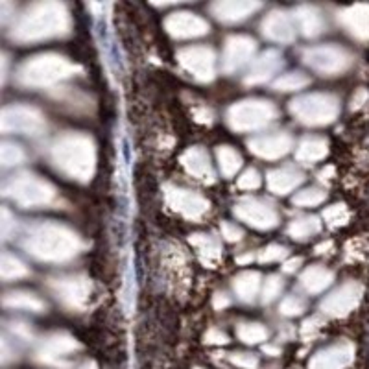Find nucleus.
Returning <instances> with one entry per match:
<instances>
[{
    "instance_id": "f8f14e48",
    "label": "nucleus",
    "mask_w": 369,
    "mask_h": 369,
    "mask_svg": "<svg viewBox=\"0 0 369 369\" xmlns=\"http://www.w3.org/2000/svg\"><path fill=\"white\" fill-rule=\"evenodd\" d=\"M51 288L63 303L70 307H81L89 300L90 281L85 275H61L51 279Z\"/></svg>"
},
{
    "instance_id": "9b49d317",
    "label": "nucleus",
    "mask_w": 369,
    "mask_h": 369,
    "mask_svg": "<svg viewBox=\"0 0 369 369\" xmlns=\"http://www.w3.org/2000/svg\"><path fill=\"white\" fill-rule=\"evenodd\" d=\"M177 61L198 81H210L216 76V54L210 46L194 45L181 48Z\"/></svg>"
},
{
    "instance_id": "b1692460",
    "label": "nucleus",
    "mask_w": 369,
    "mask_h": 369,
    "mask_svg": "<svg viewBox=\"0 0 369 369\" xmlns=\"http://www.w3.org/2000/svg\"><path fill=\"white\" fill-rule=\"evenodd\" d=\"M325 154H327L325 140L316 139V137H307V139L301 140L300 146H297L295 159L300 161V163H304V165H310V163L321 159Z\"/></svg>"
},
{
    "instance_id": "393cba45",
    "label": "nucleus",
    "mask_w": 369,
    "mask_h": 369,
    "mask_svg": "<svg viewBox=\"0 0 369 369\" xmlns=\"http://www.w3.org/2000/svg\"><path fill=\"white\" fill-rule=\"evenodd\" d=\"M28 275H30V269L19 257L11 253H2V259H0V277L2 279L17 281L28 277Z\"/></svg>"
},
{
    "instance_id": "0eeeda50",
    "label": "nucleus",
    "mask_w": 369,
    "mask_h": 369,
    "mask_svg": "<svg viewBox=\"0 0 369 369\" xmlns=\"http://www.w3.org/2000/svg\"><path fill=\"white\" fill-rule=\"evenodd\" d=\"M0 130H2V133L37 137L46 130V119L37 107L26 104H13L2 109Z\"/></svg>"
},
{
    "instance_id": "79ce46f5",
    "label": "nucleus",
    "mask_w": 369,
    "mask_h": 369,
    "mask_svg": "<svg viewBox=\"0 0 369 369\" xmlns=\"http://www.w3.org/2000/svg\"><path fill=\"white\" fill-rule=\"evenodd\" d=\"M300 264H301V259H292L288 260V262H285L283 269H285V271H295V269L300 268Z\"/></svg>"
},
{
    "instance_id": "f3484780",
    "label": "nucleus",
    "mask_w": 369,
    "mask_h": 369,
    "mask_svg": "<svg viewBox=\"0 0 369 369\" xmlns=\"http://www.w3.org/2000/svg\"><path fill=\"white\" fill-rule=\"evenodd\" d=\"M259 10V2H248V0H222L210 6V13L222 22H242Z\"/></svg>"
},
{
    "instance_id": "f704fd0d",
    "label": "nucleus",
    "mask_w": 369,
    "mask_h": 369,
    "mask_svg": "<svg viewBox=\"0 0 369 369\" xmlns=\"http://www.w3.org/2000/svg\"><path fill=\"white\" fill-rule=\"evenodd\" d=\"M260 183H262V177H260L259 170L257 168H248L244 174L239 177V189L242 190L259 189Z\"/></svg>"
},
{
    "instance_id": "6ab92c4d",
    "label": "nucleus",
    "mask_w": 369,
    "mask_h": 369,
    "mask_svg": "<svg viewBox=\"0 0 369 369\" xmlns=\"http://www.w3.org/2000/svg\"><path fill=\"white\" fill-rule=\"evenodd\" d=\"M303 60L307 65H310L312 69L319 70V72H336L342 70L347 65V58L342 51L338 48H310L304 51Z\"/></svg>"
},
{
    "instance_id": "a878e982",
    "label": "nucleus",
    "mask_w": 369,
    "mask_h": 369,
    "mask_svg": "<svg viewBox=\"0 0 369 369\" xmlns=\"http://www.w3.org/2000/svg\"><path fill=\"white\" fill-rule=\"evenodd\" d=\"M216 157H218V166L222 175L225 177H233L242 166V157L239 152L231 146H218L216 150Z\"/></svg>"
},
{
    "instance_id": "2eb2a0df",
    "label": "nucleus",
    "mask_w": 369,
    "mask_h": 369,
    "mask_svg": "<svg viewBox=\"0 0 369 369\" xmlns=\"http://www.w3.org/2000/svg\"><path fill=\"white\" fill-rule=\"evenodd\" d=\"M294 140L286 131H274V133L257 135L248 142V148L253 152L255 155H259L262 159H281L283 155L288 154L292 150Z\"/></svg>"
},
{
    "instance_id": "39448f33",
    "label": "nucleus",
    "mask_w": 369,
    "mask_h": 369,
    "mask_svg": "<svg viewBox=\"0 0 369 369\" xmlns=\"http://www.w3.org/2000/svg\"><path fill=\"white\" fill-rule=\"evenodd\" d=\"M4 196L22 209H43L58 201L54 184L30 172H22L6 181Z\"/></svg>"
},
{
    "instance_id": "ddd939ff",
    "label": "nucleus",
    "mask_w": 369,
    "mask_h": 369,
    "mask_svg": "<svg viewBox=\"0 0 369 369\" xmlns=\"http://www.w3.org/2000/svg\"><path fill=\"white\" fill-rule=\"evenodd\" d=\"M255 51H257V43L248 35H231L225 41L224 54H222V69L231 74L248 65L253 60Z\"/></svg>"
},
{
    "instance_id": "4468645a",
    "label": "nucleus",
    "mask_w": 369,
    "mask_h": 369,
    "mask_svg": "<svg viewBox=\"0 0 369 369\" xmlns=\"http://www.w3.org/2000/svg\"><path fill=\"white\" fill-rule=\"evenodd\" d=\"M165 28L175 39H194L209 34V22L190 11H175L165 20Z\"/></svg>"
},
{
    "instance_id": "4be33fe9",
    "label": "nucleus",
    "mask_w": 369,
    "mask_h": 369,
    "mask_svg": "<svg viewBox=\"0 0 369 369\" xmlns=\"http://www.w3.org/2000/svg\"><path fill=\"white\" fill-rule=\"evenodd\" d=\"M190 244L196 248L201 262L205 266H209V268H215L220 262V259H222V246H220V242L215 236L198 233V235L190 236Z\"/></svg>"
},
{
    "instance_id": "4c0bfd02",
    "label": "nucleus",
    "mask_w": 369,
    "mask_h": 369,
    "mask_svg": "<svg viewBox=\"0 0 369 369\" xmlns=\"http://www.w3.org/2000/svg\"><path fill=\"white\" fill-rule=\"evenodd\" d=\"M222 236H224L227 242H239L242 240L244 233L240 227H236L235 224H231V222H222Z\"/></svg>"
},
{
    "instance_id": "a211bd4d",
    "label": "nucleus",
    "mask_w": 369,
    "mask_h": 369,
    "mask_svg": "<svg viewBox=\"0 0 369 369\" xmlns=\"http://www.w3.org/2000/svg\"><path fill=\"white\" fill-rule=\"evenodd\" d=\"M260 32L266 39L275 41V43H292L295 37L294 25L285 11L275 10L264 17L262 25H260Z\"/></svg>"
},
{
    "instance_id": "72a5a7b5",
    "label": "nucleus",
    "mask_w": 369,
    "mask_h": 369,
    "mask_svg": "<svg viewBox=\"0 0 369 369\" xmlns=\"http://www.w3.org/2000/svg\"><path fill=\"white\" fill-rule=\"evenodd\" d=\"M323 192L318 189H307L303 192L294 198V205H300V207H312V205H318L319 201L323 200Z\"/></svg>"
},
{
    "instance_id": "e433bc0d",
    "label": "nucleus",
    "mask_w": 369,
    "mask_h": 369,
    "mask_svg": "<svg viewBox=\"0 0 369 369\" xmlns=\"http://www.w3.org/2000/svg\"><path fill=\"white\" fill-rule=\"evenodd\" d=\"M281 290H283V279L279 275H269L264 283V292H262L264 295L262 297H264V301H274L281 294Z\"/></svg>"
},
{
    "instance_id": "412c9836",
    "label": "nucleus",
    "mask_w": 369,
    "mask_h": 369,
    "mask_svg": "<svg viewBox=\"0 0 369 369\" xmlns=\"http://www.w3.org/2000/svg\"><path fill=\"white\" fill-rule=\"evenodd\" d=\"M266 180H268V189L274 194L285 196L303 183V174L292 166H283V168L271 170Z\"/></svg>"
},
{
    "instance_id": "7c9ffc66",
    "label": "nucleus",
    "mask_w": 369,
    "mask_h": 369,
    "mask_svg": "<svg viewBox=\"0 0 369 369\" xmlns=\"http://www.w3.org/2000/svg\"><path fill=\"white\" fill-rule=\"evenodd\" d=\"M25 159V150H22L19 145H15V142H4V145L0 146V163H2V166H6V168L20 165Z\"/></svg>"
},
{
    "instance_id": "bb28decb",
    "label": "nucleus",
    "mask_w": 369,
    "mask_h": 369,
    "mask_svg": "<svg viewBox=\"0 0 369 369\" xmlns=\"http://www.w3.org/2000/svg\"><path fill=\"white\" fill-rule=\"evenodd\" d=\"M294 19L304 35H318L321 32V17L314 8H297Z\"/></svg>"
},
{
    "instance_id": "37998d69",
    "label": "nucleus",
    "mask_w": 369,
    "mask_h": 369,
    "mask_svg": "<svg viewBox=\"0 0 369 369\" xmlns=\"http://www.w3.org/2000/svg\"><path fill=\"white\" fill-rule=\"evenodd\" d=\"M251 260H253V255L248 253V255H244V257H239L236 262H240V264H246V262H251Z\"/></svg>"
},
{
    "instance_id": "6e6552de",
    "label": "nucleus",
    "mask_w": 369,
    "mask_h": 369,
    "mask_svg": "<svg viewBox=\"0 0 369 369\" xmlns=\"http://www.w3.org/2000/svg\"><path fill=\"white\" fill-rule=\"evenodd\" d=\"M290 113L303 124L318 126L336 115V100L329 95H307L290 104Z\"/></svg>"
},
{
    "instance_id": "7ed1b4c3",
    "label": "nucleus",
    "mask_w": 369,
    "mask_h": 369,
    "mask_svg": "<svg viewBox=\"0 0 369 369\" xmlns=\"http://www.w3.org/2000/svg\"><path fill=\"white\" fill-rule=\"evenodd\" d=\"M51 161L69 180L85 183L95 174L96 146L89 135L69 131L52 142Z\"/></svg>"
},
{
    "instance_id": "c85d7f7f",
    "label": "nucleus",
    "mask_w": 369,
    "mask_h": 369,
    "mask_svg": "<svg viewBox=\"0 0 369 369\" xmlns=\"http://www.w3.org/2000/svg\"><path fill=\"white\" fill-rule=\"evenodd\" d=\"M4 303L13 309H26V310H41L43 309V301L35 297L34 294L28 292H13V294L6 295Z\"/></svg>"
},
{
    "instance_id": "473e14b6",
    "label": "nucleus",
    "mask_w": 369,
    "mask_h": 369,
    "mask_svg": "<svg viewBox=\"0 0 369 369\" xmlns=\"http://www.w3.org/2000/svg\"><path fill=\"white\" fill-rule=\"evenodd\" d=\"M347 22L356 35L369 34V13L365 10H351L347 15Z\"/></svg>"
},
{
    "instance_id": "2f4dec72",
    "label": "nucleus",
    "mask_w": 369,
    "mask_h": 369,
    "mask_svg": "<svg viewBox=\"0 0 369 369\" xmlns=\"http://www.w3.org/2000/svg\"><path fill=\"white\" fill-rule=\"evenodd\" d=\"M309 83V78L301 72H288V74L279 76L274 83L275 90H283V93H288V90H300L303 89L304 85Z\"/></svg>"
},
{
    "instance_id": "ea45409f",
    "label": "nucleus",
    "mask_w": 369,
    "mask_h": 369,
    "mask_svg": "<svg viewBox=\"0 0 369 369\" xmlns=\"http://www.w3.org/2000/svg\"><path fill=\"white\" fill-rule=\"evenodd\" d=\"M300 309H301V301L295 300V297H288V300H285V303H283V310L288 312V314H292V312H300Z\"/></svg>"
},
{
    "instance_id": "58836bf2",
    "label": "nucleus",
    "mask_w": 369,
    "mask_h": 369,
    "mask_svg": "<svg viewBox=\"0 0 369 369\" xmlns=\"http://www.w3.org/2000/svg\"><path fill=\"white\" fill-rule=\"evenodd\" d=\"M15 220L11 218L10 210L8 209H2V236H4V240L10 239V227L13 225L15 227V224H13Z\"/></svg>"
},
{
    "instance_id": "9d476101",
    "label": "nucleus",
    "mask_w": 369,
    "mask_h": 369,
    "mask_svg": "<svg viewBox=\"0 0 369 369\" xmlns=\"http://www.w3.org/2000/svg\"><path fill=\"white\" fill-rule=\"evenodd\" d=\"M236 218L255 229L268 231L279 224V213L274 205L260 198H242L235 203L233 209Z\"/></svg>"
},
{
    "instance_id": "20e7f679",
    "label": "nucleus",
    "mask_w": 369,
    "mask_h": 369,
    "mask_svg": "<svg viewBox=\"0 0 369 369\" xmlns=\"http://www.w3.org/2000/svg\"><path fill=\"white\" fill-rule=\"evenodd\" d=\"M78 67L60 54H37L19 67L17 81L28 89H48L54 85L69 80L76 74Z\"/></svg>"
},
{
    "instance_id": "f03ea898",
    "label": "nucleus",
    "mask_w": 369,
    "mask_h": 369,
    "mask_svg": "<svg viewBox=\"0 0 369 369\" xmlns=\"http://www.w3.org/2000/svg\"><path fill=\"white\" fill-rule=\"evenodd\" d=\"M70 30V15L61 2H37L28 6L13 22L10 37L17 43H39L67 35Z\"/></svg>"
},
{
    "instance_id": "f257e3e1",
    "label": "nucleus",
    "mask_w": 369,
    "mask_h": 369,
    "mask_svg": "<svg viewBox=\"0 0 369 369\" xmlns=\"http://www.w3.org/2000/svg\"><path fill=\"white\" fill-rule=\"evenodd\" d=\"M26 253L41 262L60 264L74 259L83 250V242L78 233L58 222H39L30 225L22 240Z\"/></svg>"
},
{
    "instance_id": "dca6fc26",
    "label": "nucleus",
    "mask_w": 369,
    "mask_h": 369,
    "mask_svg": "<svg viewBox=\"0 0 369 369\" xmlns=\"http://www.w3.org/2000/svg\"><path fill=\"white\" fill-rule=\"evenodd\" d=\"M283 67V55L275 51H268L264 54H260L257 60L251 63L248 74H246L244 81L248 85H259L266 83L271 80Z\"/></svg>"
},
{
    "instance_id": "c756f323",
    "label": "nucleus",
    "mask_w": 369,
    "mask_h": 369,
    "mask_svg": "<svg viewBox=\"0 0 369 369\" xmlns=\"http://www.w3.org/2000/svg\"><path fill=\"white\" fill-rule=\"evenodd\" d=\"M318 229L319 222L316 218H300L288 225V235L295 240H304L310 235H314Z\"/></svg>"
},
{
    "instance_id": "aec40b11",
    "label": "nucleus",
    "mask_w": 369,
    "mask_h": 369,
    "mask_svg": "<svg viewBox=\"0 0 369 369\" xmlns=\"http://www.w3.org/2000/svg\"><path fill=\"white\" fill-rule=\"evenodd\" d=\"M181 165L190 175H194L196 180L207 181V183L215 181V170L210 165L209 154L201 146H192V148L184 152L181 155Z\"/></svg>"
},
{
    "instance_id": "cd10ccee",
    "label": "nucleus",
    "mask_w": 369,
    "mask_h": 369,
    "mask_svg": "<svg viewBox=\"0 0 369 369\" xmlns=\"http://www.w3.org/2000/svg\"><path fill=\"white\" fill-rule=\"evenodd\" d=\"M329 281H330L329 271L323 268H318V266L309 268L303 275H301V285L309 290V292H318V290L323 288L325 285H329Z\"/></svg>"
},
{
    "instance_id": "1a4fd4ad",
    "label": "nucleus",
    "mask_w": 369,
    "mask_h": 369,
    "mask_svg": "<svg viewBox=\"0 0 369 369\" xmlns=\"http://www.w3.org/2000/svg\"><path fill=\"white\" fill-rule=\"evenodd\" d=\"M165 200L170 209L192 222L203 218L210 207L209 200L203 198L200 192L175 187V184H165Z\"/></svg>"
},
{
    "instance_id": "423d86ee",
    "label": "nucleus",
    "mask_w": 369,
    "mask_h": 369,
    "mask_svg": "<svg viewBox=\"0 0 369 369\" xmlns=\"http://www.w3.org/2000/svg\"><path fill=\"white\" fill-rule=\"evenodd\" d=\"M277 119V107L271 102L250 98L236 102L227 111V122L235 131L250 133V131L264 130Z\"/></svg>"
},
{
    "instance_id": "c9c22d12",
    "label": "nucleus",
    "mask_w": 369,
    "mask_h": 369,
    "mask_svg": "<svg viewBox=\"0 0 369 369\" xmlns=\"http://www.w3.org/2000/svg\"><path fill=\"white\" fill-rule=\"evenodd\" d=\"M286 253H288V251H286V248H283V246L269 244L259 253V260L260 262H275V260L285 259Z\"/></svg>"
},
{
    "instance_id": "a19ab883",
    "label": "nucleus",
    "mask_w": 369,
    "mask_h": 369,
    "mask_svg": "<svg viewBox=\"0 0 369 369\" xmlns=\"http://www.w3.org/2000/svg\"><path fill=\"white\" fill-rule=\"evenodd\" d=\"M262 335H264V330L259 329V327L248 329V333H244V330H242V336H244V338H260Z\"/></svg>"
},
{
    "instance_id": "5701e85b",
    "label": "nucleus",
    "mask_w": 369,
    "mask_h": 369,
    "mask_svg": "<svg viewBox=\"0 0 369 369\" xmlns=\"http://www.w3.org/2000/svg\"><path fill=\"white\" fill-rule=\"evenodd\" d=\"M260 274L259 271H242L233 279V288L240 300L251 301L260 288Z\"/></svg>"
}]
</instances>
